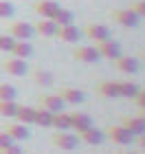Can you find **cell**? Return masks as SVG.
<instances>
[{"mask_svg": "<svg viewBox=\"0 0 145 154\" xmlns=\"http://www.w3.org/2000/svg\"><path fill=\"white\" fill-rule=\"evenodd\" d=\"M51 143H53L57 150L71 152V150H75V148L79 145V137L73 134V132H68V130H57V132L51 137Z\"/></svg>", "mask_w": 145, "mask_h": 154, "instance_id": "1", "label": "cell"}, {"mask_svg": "<svg viewBox=\"0 0 145 154\" xmlns=\"http://www.w3.org/2000/svg\"><path fill=\"white\" fill-rule=\"evenodd\" d=\"M110 18H112L116 24L125 26V29H134V26H139V22H141V18L136 16L132 9H114V11H110Z\"/></svg>", "mask_w": 145, "mask_h": 154, "instance_id": "2", "label": "cell"}, {"mask_svg": "<svg viewBox=\"0 0 145 154\" xmlns=\"http://www.w3.org/2000/svg\"><path fill=\"white\" fill-rule=\"evenodd\" d=\"M103 137H108L112 143H116V145H130L134 141V137L130 134V132L123 128V125L119 123V125H108L106 128V132H103Z\"/></svg>", "mask_w": 145, "mask_h": 154, "instance_id": "3", "label": "cell"}, {"mask_svg": "<svg viewBox=\"0 0 145 154\" xmlns=\"http://www.w3.org/2000/svg\"><path fill=\"white\" fill-rule=\"evenodd\" d=\"M95 48L99 51V57H106V60H116V57H121V44L116 40H103V42H97Z\"/></svg>", "mask_w": 145, "mask_h": 154, "instance_id": "4", "label": "cell"}, {"mask_svg": "<svg viewBox=\"0 0 145 154\" xmlns=\"http://www.w3.org/2000/svg\"><path fill=\"white\" fill-rule=\"evenodd\" d=\"M9 35L13 40H31L33 35H35V31H33V24L29 22H22V20H16V22L9 24Z\"/></svg>", "mask_w": 145, "mask_h": 154, "instance_id": "5", "label": "cell"}, {"mask_svg": "<svg viewBox=\"0 0 145 154\" xmlns=\"http://www.w3.org/2000/svg\"><path fill=\"white\" fill-rule=\"evenodd\" d=\"M2 71L7 75H13V77H24L26 71H29V66H26V62L24 60H20V57H7L2 62Z\"/></svg>", "mask_w": 145, "mask_h": 154, "instance_id": "6", "label": "cell"}, {"mask_svg": "<svg viewBox=\"0 0 145 154\" xmlns=\"http://www.w3.org/2000/svg\"><path fill=\"white\" fill-rule=\"evenodd\" d=\"M84 35L90 40V42H103V40H108L110 38V29L106 24H99V22H90V24H86V29H84Z\"/></svg>", "mask_w": 145, "mask_h": 154, "instance_id": "7", "label": "cell"}, {"mask_svg": "<svg viewBox=\"0 0 145 154\" xmlns=\"http://www.w3.org/2000/svg\"><path fill=\"white\" fill-rule=\"evenodd\" d=\"M5 132H7V134H9L16 143H18V141H26V139L31 137V130L26 128L24 123H20V121H7V123H5Z\"/></svg>", "mask_w": 145, "mask_h": 154, "instance_id": "8", "label": "cell"}, {"mask_svg": "<svg viewBox=\"0 0 145 154\" xmlns=\"http://www.w3.org/2000/svg\"><path fill=\"white\" fill-rule=\"evenodd\" d=\"M62 97V101L64 103H71V106H77V103H84L86 101V95H84V90H79V88H73V86H64V88H59V93Z\"/></svg>", "mask_w": 145, "mask_h": 154, "instance_id": "9", "label": "cell"}, {"mask_svg": "<svg viewBox=\"0 0 145 154\" xmlns=\"http://www.w3.org/2000/svg\"><path fill=\"white\" fill-rule=\"evenodd\" d=\"M114 64H116V71H121L125 75H134V73H139V68H141L139 57H130V55H121V57H116Z\"/></svg>", "mask_w": 145, "mask_h": 154, "instance_id": "10", "label": "cell"}, {"mask_svg": "<svg viewBox=\"0 0 145 154\" xmlns=\"http://www.w3.org/2000/svg\"><path fill=\"white\" fill-rule=\"evenodd\" d=\"M57 9H59V2H55V0H35L33 2V11L40 18H53Z\"/></svg>", "mask_w": 145, "mask_h": 154, "instance_id": "11", "label": "cell"}, {"mask_svg": "<svg viewBox=\"0 0 145 154\" xmlns=\"http://www.w3.org/2000/svg\"><path fill=\"white\" fill-rule=\"evenodd\" d=\"M77 137H79V141L86 143V145H101L103 141H106V137H103V130L95 128V125H90V128L84 130V132H79Z\"/></svg>", "mask_w": 145, "mask_h": 154, "instance_id": "12", "label": "cell"}, {"mask_svg": "<svg viewBox=\"0 0 145 154\" xmlns=\"http://www.w3.org/2000/svg\"><path fill=\"white\" fill-rule=\"evenodd\" d=\"M40 108H44V110H48V112H62V110H64V106L66 103L62 101V97L59 95H42L40 97Z\"/></svg>", "mask_w": 145, "mask_h": 154, "instance_id": "13", "label": "cell"}, {"mask_svg": "<svg viewBox=\"0 0 145 154\" xmlns=\"http://www.w3.org/2000/svg\"><path fill=\"white\" fill-rule=\"evenodd\" d=\"M73 57L77 62H84V64H95L99 60V51L95 46H77L73 51Z\"/></svg>", "mask_w": 145, "mask_h": 154, "instance_id": "14", "label": "cell"}, {"mask_svg": "<svg viewBox=\"0 0 145 154\" xmlns=\"http://www.w3.org/2000/svg\"><path fill=\"white\" fill-rule=\"evenodd\" d=\"M81 35V31L77 29L75 24H64V26H57V31H55V38H59L62 42H66V44H73V42H77Z\"/></svg>", "mask_w": 145, "mask_h": 154, "instance_id": "15", "label": "cell"}, {"mask_svg": "<svg viewBox=\"0 0 145 154\" xmlns=\"http://www.w3.org/2000/svg\"><path fill=\"white\" fill-rule=\"evenodd\" d=\"M33 31L42 38H55V31H57V24L53 22L51 18H40L35 24H33Z\"/></svg>", "mask_w": 145, "mask_h": 154, "instance_id": "16", "label": "cell"}, {"mask_svg": "<svg viewBox=\"0 0 145 154\" xmlns=\"http://www.w3.org/2000/svg\"><path fill=\"white\" fill-rule=\"evenodd\" d=\"M123 128H125L130 134H132L134 139L136 137H141V134H145V121L141 117H123Z\"/></svg>", "mask_w": 145, "mask_h": 154, "instance_id": "17", "label": "cell"}, {"mask_svg": "<svg viewBox=\"0 0 145 154\" xmlns=\"http://www.w3.org/2000/svg\"><path fill=\"white\" fill-rule=\"evenodd\" d=\"M9 55L20 57V60H26V57H31V55H33V44L29 40H16V42H13V46H11V51H9Z\"/></svg>", "mask_w": 145, "mask_h": 154, "instance_id": "18", "label": "cell"}, {"mask_svg": "<svg viewBox=\"0 0 145 154\" xmlns=\"http://www.w3.org/2000/svg\"><path fill=\"white\" fill-rule=\"evenodd\" d=\"M92 125V119H90V115H86V112H71V128L77 132H84V130H88Z\"/></svg>", "mask_w": 145, "mask_h": 154, "instance_id": "19", "label": "cell"}, {"mask_svg": "<svg viewBox=\"0 0 145 154\" xmlns=\"http://www.w3.org/2000/svg\"><path fill=\"white\" fill-rule=\"evenodd\" d=\"M95 88H97V93H99L101 97H108V99H114V97H119V82H110V79H106V82H99Z\"/></svg>", "mask_w": 145, "mask_h": 154, "instance_id": "20", "label": "cell"}, {"mask_svg": "<svg viewBox=\"0 0 145 154\" xmlns=\"http://www.w3.org/2000/svg\"><path fill=\"white\" fill-rule=\"evenodd\" d=\"M33 117H35V108L33 106H18L13 119L20 121V123H24V125H29V123H33Z\"/></svg>", "mask_w": 145, "mask_h": 154, "instance_id": "21", "label": "cell"}, {"mask_svg": "<svg viewBox=\"0 0 145 154\" xmlns=\"http://www.w3.org/2000/svg\"><path fill=\"white\" fill-rule=\"evenodd\" d=\"M51 128H55V130H71V115H66L64 110H62V112H55L53 121H51Z\"/></svg>", "mask_w": 145, "mask_h": 154, "instance_id": "22", "label": "cell"}, {"mask_svg": "<svg viewBox=\"0 0 145 154\" xmlns=\"http://www.w3.org/2000/svg\"><path fill=\"white\" fill-rule=\"evenodd\" d=\"M55 24L57 26H64V24H73V20H75V13L71 11V9H57V13H55V16L51 18Z\"/></svg>", "mask_w": 145, "mask_h": 154, "instance_id": "23", "label": "cell"}, {"mask_svg": "<svg viewBox=\"0 0 145 154\" xmlns=\"http://www.w3.org/2000/svg\"><path fill=\"white\" fill-rule=\"evenodd\" d=\"M51 121H53V112H48L44 108H35V117H33V123L35 125H42V128H51Z\"/></svg>", "mask_w": 145, "mask_h": 154, "instance_id": "24", "label": "cell"}, {"mask_svg": "<svg viewBox=\"0 0 145 154\" xmlns=\"http://www.w3.org/2000/svg\"><path fill=\"white\" fill-rule=\"evenodd\" d=\"M136 93H139V84H134V82H119V97L134 99Z\"/></svg>", "mask_w": 145, "mask_h": 154, "instance_id": "25", "label": "cell"}, {"mask_svg": "<svg viewBox=\"0 0 145 154\" xmlns=\"http://www.w3.org/2000/svg\"><path fill=\"white\" fill-rule=\"evenodd\" d=\"M16 88L11 86V84H5L0 82V101H16Z\"/></svg>", "mask_w": 145, "mask_h": 154, "instance_id": "26", "label": "cell"}, {"mask_svg": "<svg viewBox=\"0 0 145 154\" xmlns=\"http://www.w3.org/2000/svg\"><path fill=\"white\" fill-rule=\"evenodd\" d=\"M16 110H18L16 101H0V117L13 119V117H16Z\"/></svg>", "mask_w": 145, "mask_h": 154, "instance_id": "27", "label": "cell"}, {"mask_svg": "<svg viewBox=\"0 0 145 154\" xmlns=\"http://www.w3.org/2000/svg\"><path fill=\"white\" fill-rule=\"evenodd\" d=\"M13 13H16V7H13V2H9V0H0V18H11Z\"/></svg>", "mask_w": 145, "mask_h": 154, "instance_id": "28", "label": "cell"}, {"mask_svg": "<svg viewBox=\"0 0 145 154\" xmlns=\"http://www.w3.org/2000/svg\"><path fill=\"white\" fill-rule=\"evenodd\" d=\"M33 79H35L38 84L51 86V84H53V75H51V73H42V71H33Z\"/></svg>", "mask_w": 145, "mask_h": 154, "instance_id": "29", "label": "cell"}, {"mask_svg": "<svg viewBox=\"0 0 145 154\" xmlns=\"http://www.w3.org/2000/svg\"><path fill=\"white\" fill-rule=\"evenodd\" d=\"M13 40L9 33H0V51H5V53H9L11 51V46H13Z\"/></svg>", "mask_w": 145, "mask_h": 154, "instance_id": "30", "label": "cell"}, {"mask_svg": "<svg viewBox=\"0 0 145 154\" xmlns=\"http://www.w3.org/2000/svg\"><path fill=\"white\" fill-rule=\"evenodd\" d=\"M130 9H132L139 18H145V0H136V2L130 7Z\"/></svg>", "mask_w": 145, "mask_h": 154, "instance_id": "31", "label": "cell"}, {"mask_svg": "<svg viewBox=\"0 0 145 154\" xmlns=\"http://www.w3.org/2000/svg\"><path fill=\"white\" fill-rule=\"evenodd\" d=\"M0 154H24V150L20 148V145H18L16 141H13L11 145H7L5 150H0Z\"/></svg>", "mask_w": 145, "mask_h": 154, "instance_id": "32", "label": "cell"}, {"mask_svg": "<svg viewBox=\"0 0 145 154\" xmlns=\"http://www.w3.org/2000/svg\"><path fill=\"white\" fill-rule=\"evenodd\" d=\"M134 101H136V108H139V110L145 108V88H139V93H136Z\"/></svg>", "mask_w": 145, "mask_h": 154, "instance_id": "33", "label": "cell"}, {"mask_svg": "<svg viewBox=\"0 0 145 154\" xmlns=\"http://www.w3.org/2000/svg\"><path fill=\"white\" fill-rule=\"evenodd\" d=\"M11 143H13V139H11L9 134H7L5 130H0V150H5L7 145H11Z\"/></svg>", "mask_w": 145, "mask_h": 154, "instance_id": "34", "label": "cell"}, {"mask_svg": "<svg viewBox=\"0 0 145 154\" xmlns=\"http://www.w3.org/2000/svg\"><path fill=\"white\" fill-rule=\"evenodd\" d=\"M136 143H139V148H143V150H145V134L136 137Z\"/></svg>", "mask_w": 145, "mask_h": 154, "instance_id": "35", "label": "cell"}, {"mask_svg": "<svg viewBox=\"0 0 145 154\" xmlns=\"http://www.w3.org/2000/svg\"><path fill=\"white\" fill-rule=\"evenodd\" d=\"M139 117H141V119H143V121H145V108L141 110V115H139Z\"/></svg>", "mask_w": 145, "mask_h": 154, "instance_id": "36", "label": "cell"}, {"mask_svg": "<svg viewBox=\"0 0 145 154\" xmlns=\"http://www.w3.org/2000/svg\"><path fill=\"white\" fill-rule=\"evenodd\" d=\"M116 154H136V152H116Z\"/></svg>", "mask_w": 145, "mask_h": 154, "instance_id": "37", "label": "cell"}, {"mask_svg": "<svg viewBox=\"0 0 145 154\" xmlns=\"http://www.w3.org/2000/svg\"><path fill=\"white\" fill-rule=\"evenodd\" d=\"M141 57H143V60H145V48H143V51H141Z\"/></svg>", "mask_w": 145, "mask_h": 154, "instance_id": "38", "label": "cell"}]
</instances>
